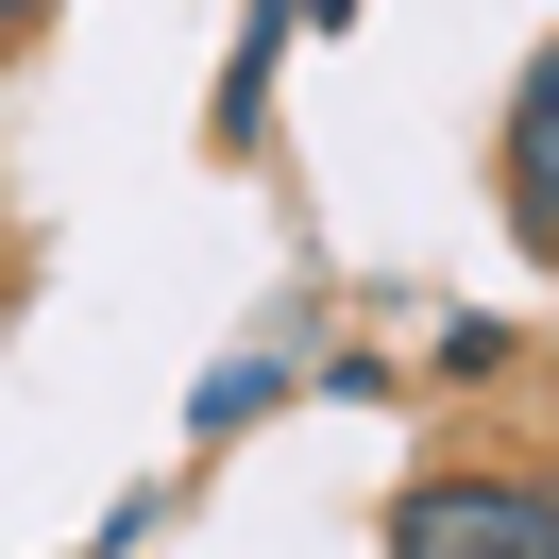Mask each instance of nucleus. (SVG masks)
<instances>
[{
  "instance_id": "nucleus-3",
  "label": "nucleus",
  "mask_w": 559,
  "mask_h": 559,
  "mask_svg": "<svg viewBox=\"0 0 559 559\" xmlns=\"http://www.w3.org/2000/svg\"><path fill=\"white\" fill-rule=\"evenodd\" d=\"M272 390H288V356H221V390H204V441H221V424H254Z\"/></svg>"
},
{
  "instance_id": "nucleus-1",
  "label": "nucleus",
  "mask_w": 559,
  "mask_h": 559,
  "mask_svg": "<svg viewBox=\"0 0 559 559\" xmlns=\"http://www.w3.org/2000/svg\"><path fill=\"white\" fill-rule=\"evenodd\" d=\"M390 559H559V491L543 475H424L390 509Z\"/></svg>"
},
{
  "instance_id": "nucleus-2",
  "label": "nucleus",
  "mask_w": 559,
  "mask_h": 559,
  "mask_svg": "<svg viewBox=\"0 0 559 559\" xmlns=\"http://www.w3.org/2000/svg\"><path fill=\"white\" fill-rule=\"evenodd\" d=\"M509 221L559 238V51L525 69V103H509Z\"/></svg>"
},
{
  "instance_id": "nucleus-4",
  "label": "nucleus",
  "mask_w": 559,
  "mask_h": 559,
  "mask_svg": "<svg viewBox=\"0 0 559 559\" xmlns=\"http://www.w3.org/2000/svg\"><path fill=\"white\" fill-rule=\"evenodd\" d=\"M17 17H35V0H0V35H17Z\"/></svg>"
}]
</instances>
